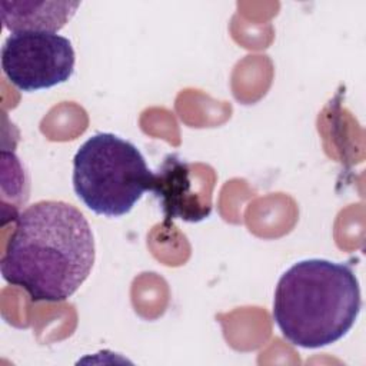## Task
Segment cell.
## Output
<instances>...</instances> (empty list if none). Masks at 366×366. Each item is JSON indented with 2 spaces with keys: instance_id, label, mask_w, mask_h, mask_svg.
Here are the masks:
<instances>
[{
  "instance_id": "obj_1",
  "label": "cell",
  "mask_w": 366,
  "mask_h": 366,
  "mask_svg": "<svg viewBox=\"0 0 366 366\" xmlns=\"http://www.w3.org/2000/svg\"><path fill=\"white\" fill-rule=\"evenodd\" d=\"M94 257V237L84 214L61 200H40L16 216L0 270L31 300L63 302L89 277Z\"/></svg>"
},
{
  "instance_id": "obj_2",
  "label": "cell",
  "mask_w": 366,
  "mask_h": 366,
  "mask_svg": "<svg viewBox=\"0 0 366 366\" xmlns=\"http://www.w3.org/2000/svg\"><path fill=\"white\" fill-rule=\"evenodd\" d=\"M360 307V286L350 266L307 259L280 276L273 297V320L292 345L319 349L346 336Z\"/></svg>"
},
{
  "instance_id": "obj_3",
  "label": "cell",
  "mask_w": 366,
  "mask_h": 366,
  "mask_svg": "<svg viewBox=\"0 0 366 366\" xmlns=\"http://www.w3.org/2000/svg\"><path fill=\"white\" fill-rule=\"evenodd\" d=\"M153 173L132 142L113 133H97L77 149L71 180L76 196L87 209L120 217L150 190Z\"/></svg>"
},
{
  "instance_id": "obj_4",
  "label": "cell",
  "mask_w": 366,
  "mask_h": 366,
  "mask_svg": "<svg viewBox=\"0 0 366 366\" xmlns=\"http://www.w3.org/2000/svg\"><path fill=\"white\" fill-rule=\"evenodd\" d=\"M71 41L57 33H11L1 47V69L21 92H37L67 81L74 71Z\"/></svg>"
},
{
  "instance_id": "obj_5",
  "label": "cell",
  "mask_w": 366,
  "mask_h": 366,
  "mask_svg": "<svg viewBox=\"0 0 366 366\" xmlns=\"http://www.w3.org/2000/svg\"><path fill=\"white\" fill-rule=\"evenodd\" d=\"M216 174L210 166L192 164L167 154L153 173L150 190L159 200L166 223L176 219L197 223L212 213Z\"/></svg>"
},
{
  "instance_id": "obj_6",
  "label": "cell",
  "mask_w": 366,
  "mask_h": 366,
  "mask_svg": "<svg viewBox=\"0 0 366 366\" xmlns=\"http://www.w3.org/2000/svg\"><path fill=\"white\" fill-rule=\"evenodd\" d=\"M80 7V1L1 0L0 16L4 29L19 31H49L63 29Z\"/></svg>"
}]
</instances>
